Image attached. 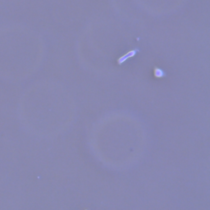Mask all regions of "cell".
<instances>
[{"instance_id":"1","label":"cell","mask_w":210,"mask_h":210,"mask_svg":"<svg viewBox=\"0 0 210 210\" xmlns=\"http://www.w3.org/2000/svg\"><path fill=\"white\" fill-rule=\"evenodd\" d=\"M139 52H140V49H134L128 51V52L126 53L125 54H123V55H122L121 57L118 58V59H117V63H118L119 65H122V64H123L125 62H127V60H129V59H131V58H134L135 56L138 54Z\"/></svg>"},{"instance_id":"2","label":"cell","mask_w":210,"mask_h":210,"mask_svg":"<svg viewBox=\"0 0 210 210\" xmlns=\"http://www.w3.org/2000/svg\"><path fill=\"white\" fill-rule=\"evenodd\" d=\"M154 75L156 78H163L166 77L165 72L161 69L160 67H154Z\"/></svg>"}]
</instances>
